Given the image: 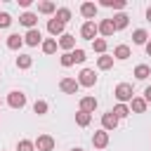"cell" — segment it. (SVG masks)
Wrapping results in <instances>:
<instances>
[{
    "mask_svg": "<svg viewBox=\"0 0 151 151\" xmlns=\"http://www.w3.org/2000/svg\"><path fill=\"white\" fill-rule=\"evenodd\" d=\"M113 94H116V99H118L120 104H125V101H132V99H134V90H132V85H127V83H120V85L113 90Z\"/></svg>",
    "mask_w": 151,
    "mask_h": 151,
    "instance_id": "6da1fadb",
    "label": "cell"
},
{
    "mask_svg": "<svg viewBox=\"0 0 151 151\" xmlns=\"http://www.w3.org/2000/svg\"><path fill=\"white\" fill-rule=\"evenodd\" d=\"M7 104H9L12 109H24V106H26V94L19 92V90H12V92L7 94Z\"/></svg>",
    "mask_w": 151,
    "mask_h": 151,
    "instance_id": "7a4b0ae2",
    "label": "cell"
},
{
    "mask_svg": "<svg viewBox=\"0 0 151 151\" xmlns=\"http://www.w3.org/2000/svg\"><path fill=\"white\" fill-rule=\"evenodd\" d=\"M99 33V26L94 24V21H85L83 24V28H80V35L85 38V40H92L94 42V35Z\"/></svg>",
    "mask_w": 151,
    "mask_h": 151,
    "instance_id": "3957f363",
    "label": "cell"
},
{
    "mask_svg": "<svg viewBox=\"0 0 151 151\" xmlns=\"http://www.w3.org/2000/svg\"><path fill=\"white\" fill-rule=\"evenodd\" d=\"M78 83H80L83 87H92V85L97 83L94 71H92V68H83V71H80V76H78Z\"/></svg>",
    "mask_w": 151,
    "mask_h": 151,
    "instance_id": "277c9868",
    "label": "cell"
},
{
    "mask_svg": "<svg viewBox=\"0 0 151 151\" xmlns=\"http://www.w3.org/2000/svg\"><path fill=\"white\" fill-rule=\"evenodd\" d=\"M92 144H94V149H106V144H109V132H106V130H97V132L92 134Z\"/></svg>",
    "mask_w": 151,
    "mask_h": 151,
    "instance_id": "5b68a950",
    "label": "cell"
},
{
    "mask_svg": "<svg viewBox=\"0 0 151 151\" xmlns=\"http://www.w3.org/2000/svg\"><path fill=\"white\" fill-rule=\"evenodd\" d=\"M35 149H38V151H52V149H54V139H52L50 134H40V137L35 139Z\"/></svg>",
    "mask_w": 151,
    "mask_h": 151,
    "instance_id": "8992f818",
    "label": "cell"
},
{
    "mask_svg": "<svg viewBox=\"0 0 151 151\" xmlns=\"http://www.w3.org/2000/svg\"><path fill=\"white\" fill-rule=\"evenodd\" d=\"M59 87H61V92H66V94H76L78 87H80V83L73 80V78H64V80L59 83Z\"/></svg>",
    "mask_w": 151,
    "mask_h": 151,
    "instance_id": "52a82bcc",
    "label": "cell"
},
{
    "mask_svg": "<svg viewBox=\"0 0 151 151\" xmlns=\"http://www.w3.org/2000/svg\"><path fill=\"white\" fill-rule=\"evenodd\" d=\"M116 127H118V118L113 116V111L104 113V116H101V130L109 132V130H116Z\"/></svg>",
    "mask_w": 151,
    "mask_h": 151,
    "instance_id": "ba28073f",
    "label": "cell"
},
{
    "mask_svg": "<svg viewBox=\"0 0 151 151\" xmlns=\"http://www.w3.org/2000/svg\"><path fill=\"white\" fill-rule=\"evenodd\" d=\"M24 42H26V45H31V47L40 45V42H42V35H40V31H38V28H31V31L24 35Z\"/></svg>",
    "mask_w": 151,
    "mask_h": 151,
    "instance_id": "9c48e42d",
    "label": "cell"
},
{
    "mask_svg": "<svg viewBox=\"0 0 151 151\" xmlns=\"http://www.w3.org/2000/svg\"><path fill=\"white\" fill-rule=\"evenodd\" d=\"M97 26H99V33H101V35H106V38L116 33V26H113V19H101V21H99Z\"/></svg>",
    "mask_w": 151,
    "mask_h": 151,
    "instance_id": "30bf717a",
    "label": "cell"
},
{
    "mask_svg": "<svg viewBox=\"0 0 151 151\" xmlns=\"http://www.w3.org/2000/svg\"><path fill=\"white\" fill-rule=\"evenodd\" d=\"M64 21H59V19H50L47 21V31L52 33V35H64Z\"/></svg>",
    "mask_w": 151,
    "mask_h": 151,
    "instance_id": "8fae6325",
    "label": "cell"
},
{
    "mask_svg": "<svg viewBox=\"0 0 151 151\" xmlns=\"http://www.w3.org/2000/svg\"><path fill=\"white\" fill-rule=\"evenodd\" d=\"M19 21H21L24 26H28V31H31V28H35V24H38V14H33V12H24V14L19 17Z\"/></svg>",
    "mask_w": 151,
    "mask_h": 151,
    "instance_id": "7c38bea8",
    "label": "cell"
},
{
    "mask_svg": "<svg viewBox=\"0 0 151 151\" xmlns=\"http://www.w3.org/2000/svg\"><path fill=\"white\" fill-rule=\"evenodd\" d=\"M80 14H83L85 19H94V14H97V5H94V2H83V5H80Z\"/></svg>",
    "mask_w": 151,
    "mask_h": 151,
    "instance_id": "4fadbf2b",
    "label": "cell"
},
{
    "mask_svg": "<svg viewBox=\"0 0 151 151\" xmlns=\"http://www.w3.org/2000/svg\"><path fill=\"white\" fill-rule=\"evenodd\" d=\"M94 109H97V99H94V97H83V99H80V111L92 113Z\"/></svg>",
    "mask_w": 151,
    "mask_h": 151,
    "instance_id": "5bb4252c",
    "label": "cell"
},
{
    "mask_svg": "<svg viewBox=\"0 0 151 151\" xmlns=\"http://www.w3.org/2000/svg\"><path fill=\"white\" fill-rule=\"evenodd\" d=\"M59 47H61V50H73V47H76V38H73L71 33H64V35L59 38Z\"/></svg>",
    "mask_w": 151,
    "mask_h": 151,
    "instance_id": "9a60e30c",
    "label": "cell"
},
{
    "mask_svg": "<svg viewBox=\"0 0 151 151\" xmlns=\"http://www.w3.org/2000/svg\"><path fill=\"white\" fill-rule=\"evenodd\" d=\"M24 45V38L19 35V33H12V35H7V47L9 50H19Z\"/></svg>",
    "mask_w": 151,
    "mask_h": 151,
    "instance_id": "2e32d148",
    "label": "cell"
},
{
    "mask_svg": "<svg viewBox=\"0 0 151 151\" xmlns=\"http://www.w3.org/2000/svg\"><path fill=\"white\" fill-rule=\"evenodd\" d=\"M127 21H130V17H127L125 12H120V14H116V17H113V26H116V31H120V28H125V26H127Z\"/></svg>",
    "mask_w": 151,
    "mask_h": 151,
    "instance_id": "e0dca14e",
    "label": "cell"
},
{
    "mask_svg": "<svg viewBox=\"0 0 151 151\" xmlns=\"http://www.w3.org/2000/svg\"><path fill=\"white\" fill-rule=\"evenodd\" d=\"M57 47H59V42H57L54 38L42 40V52H45V54H54V52H57Z\"/></svg>",
    "mask_w": 151,
    "mask_h": 151,
    "instance_id": "ac0fdd59",
    "label": "cell"
},
{
    "mask_svg": "<svg viewBox=\"0 0 151 151\" xmlns=\"http://www.w3.org/2000/svg\"><path fill=\"white\" fill-rule=\"evenodd\" d=\"M149 76H151V68H149L146 64H139V66L134 68V78H137V80H146Z\"/></svg>",
    "mask_w": 151,
    "mask_h": 151,
    "instance_id": "d6986e66",
    "label": "cell"
},
{
    "mask_svg": "<svg viewBox=\"0 0 151 151\" xmlns=\"http://www.w3.org/2000/svg\"><path fill=\"white\" fill-rule=\"evenodd\" d=\"M146 38H149V35H146L144 28H137V31L132 33V42H134V45H146Z\"/></svg>",
    "mask_w": 151,
    "mask_h": 151,
    "instance_id": "ffe728a7",
    "label": "cell"
},
{
    "mask_svg": "<svg viewBox=\"0 0 151 151\" xmlns=\"http://www.w3.org/2000/svg\"><path fill=\"white\" fill-rule=\"evenodd\" d=\"M113 57L120 59V61H125V59L130 57V47H127V45H118V47L113 50Z\"/></svg>",
    "mask_w": 151,
    "mask_h": 151,
    "instance_id": "44dd1931",
    "label": "cell"
},
{
    "mask_svg": "<svg viewBox=\"0 0 151 151\" xmlns=\"http://www.w3.org/2000/svg\"><path fill=\"white\" fill-rule=\"evenodd\" d=\"M97 66H99L101 71H109V68L113 66V57H109V54H101V57L97 59Z\"/></svg>",
    "mask_w": 151,
    "mask_h": 151,
    "instance_id": "7402d4cb",
    "label": "cell"
},
{
    "mask_svg": "<svg viewBox=\"0 0 151 151\" xmlns=\"http://www.w3.org/2000/svg\"><path fill=\"white\" fill-rule=\"evenodd\" d=\"M132 111L134 113H144L146 111V99L144 97H134L132 99Z\"/></svg>",
    "mask_w": 151,
    "mask_h": 151,
    "instance_id": "603a6c76",
    "label": "cell"
},
{
    "mask_svg": "<svg viewBox=\"0 0 151 151\" xmlns=\"http://www.w3.org/2000/svg\"><path fill=\"white\" fill-rule=\"evenodd\" d=\"M38 12H40V14H52V12H57V5L50 2V0H45V2L38 5Z\"/></svg>",
    "mask_w": 151,
    "mask_h": 151,
    "instance_id": "cb8c5ba5",
    "label": "cell"
},
{
    "mask_svg": "<svg viewBox=\"0 0 151 151\" xmlns=\"http://www.w3.org/2000/svg\"><path fill=\"white\" fill-rule=\"evenodd\" d=\"M31 64H33L31 54H19V57H17V66H19V68H31Z\"/></svg>",
    "mask_w": 151,
    "mask_h": 151,
    "instance_id": "d4e9b609",
    "label": "cell"
},
{
    "mask_svg": "<svg viewBox=\"0 0 151 151\" xmlns=\"http://www.w3.org/2000/svg\"><path fill=\"white\" fill-rule=\"evenodd\" d=\"M113 116L120 120V118H127L130 116V109L125 106V104H118V106H113Z\"/></svg>",
    "mask_w": 151,
    "mask_h": 151,
    "instance_id": "484cf974",
    "label": "cell"
},
{
    "mask_svg": "<svg viewBox=\"0 0 151 151\" xmlns=\"http://www.w3.org/2000/svg\"><path fill=\"white\" fill-rule=\"evenodd\" d=\"M90 120H92V118H90V113H85V111H78V113H76V123H78L80 127L90 125Z\"/></svg>",
    "mask_w": 151,
    "mask_h": 151,
    "instance_id": "4316f807",
    "label": "cell"
},
{
    "mask_svg": "<svg viewBox=\"0 0 151 151\" xmlns=\"http://www.w3.org/2000/svg\"><path fill=\"white\" fill-rule=\"evenodd\" d=\"M17 151H35V142H31V139H21V142L17 144Z\"/></svg>",
    "mask_w": 151,
    "mask_h": 151,
    "instance_id": "83f0119b",
    "label": "cell"
},
{
    "mask_svg": "<svg viewBox=\"0 0 151 151\" xmlns=\"http://www.w3.org/2000/svg\"><path fill=\"white\" fill-rule=\"evenodd\" d=\"M54 19H59V21H64V24H66V21L71 19V9H68V7H59V9H57V17H54Z\"/></svg>",
    "mask_w": 151,
    "mask_h": 151,
    "instance_id": "f1b7e54d",
    "label": "cell"
},
{
    "mask_svg": "<svg viewBox=\"0 0 151 151\" xmlns=\"http://www.w3.org/2000/svg\"><path fill=\"white\" fill-rule=\"evenodd\" d=\"M47 109H50V106H47V101H42V99H38V101L33 104V111H35L38 116H45V113H47Z\"/></svg>",
    "mask_w": 151,
    "mask_h": 151,
    "instance_id": "f546056e",
    "label": "cell"
},
{
    "mask_svg": "<svg viewBox=\"0 0 151 151\" xmlns=\"http://www.w3.org/2000/svg\"><path fill=\"white\" fill-rule=\"evenodd\" d=\"M104 7H113V9H123L125 7V0H101Z\"/></svg>",
    "mask_w": 151,
    "mask_h": 151,
    "instance_id": "4dcf8cb0",
    "label": "cell"
},
{
    "mask_svg": "<svg viewBox=\"0 0 151 151\" xmlns=\"http://www.w3.org/2000/svg\"><path fill=\"white\" fill-rule=\"evenodd\" d=\"M59 64H61V66H73V64H76L73 52H64V54H61V59H59Z\"/></svg>",
    "mask_w": 151,
    "mask_h": 151,
    "instance_id": "1f68e13d",
    "label": "cell"
},
{
    "mask_svg": "<svg viewBox=\"0 0 151 151\" xmlns=\"http://www.w3.org/2000/svg\"><path fill=\"white\" fill-rule=\"evenodd\" d=\"M92 47H94V52L104 54V52H106V40H104V38H97V40L92 42Z\"/></svg>",
    "mask_w": 151,
    "mask_h": 151,
    "instance_id": "d6a6232c",
    "label": "cell"
},
{
    "mask_svg": "<svg viewBox=\"0 0 151 151\" xmlns=\"http://www.w3.org/2000/svg\"><path fill=\"white\" fill-rule=\"evenodd\" d=\"M9 24H12V17L7 12H0V28H7Z\"/></svg>",
    "mask_w": 151,
    "mask_h": 151,
    "instance_id": "836d02e7",
    "label": "cell"
},
{
    "mask_svg": "<svg viewBox=\"0 0 151 151\" xmlns=\"http://www.w3.org/2000/svg\"><path fill=\"white\" fill-rule=\"evenodd\" d=\"M73 59L80 64V61H85V50H73Z\"/></svg>",
    "mask_w": 151,
    "mask_h": 151,
    "instance_id": "e575fe53",
    "label": "cell"
},
{
    "mask_svg": "<svg viewBox=\"0 0 151 151\" xmlns=\"http://www.w3.org/2000/svg\"><path fill=\"white\" fill-rule=\"evenodd\" d=\"M144 99H146V104H151V85L144 90Z\"/></svg>",
    "mask_w": 151,
    "mask_h": 151,
    "instance_id": "d590c367",
    "label": "cell"
},
{
    "mask_svg": "<svg viewBox=\"0 0 151 151\" xmlns=\"http://www.w3.org/2000/svg\"><path fill=\"white\" fill-rule=\"evenodd\" d=\"M146 54L151 57V42H146Z\"/></svg>",
    "mask_w": 151,
    "mask_h": 151,
    "instance_id": "8d00e7d4",
    "label": "cell"
},
{
    "mask_svg": "<svg viewBox=\"0 0 151 151\" xmlns=\"http://www.w3.org/2000/svg\"><path fill=\"white\" fill-rule=\"evenodd\" d=\"M146 19H149V21H151V7H149V9H146Z\"/></svg>",
    "mask_w": 151,
    "mask_h": 151,
    "instance_id": "74e56055",
    "label": "cell"
},
{
    "mask_svg": "<svg viewBox=\"0 0 151 151\" xmlns=\"http://www.w3.org/2000/svg\"><path fill=\"white\" fill-rule=\"evenodd\" d=\"M73 151H83V149H73Z\"/></svg>",
    "mask_w": 151,
    "mask_h": 151,
    "instance_id": "f35d334b",
    "label": "cell"
},
{
    "mask_svg": "<svg viewBox=\"0 0 151 151\" xmlns=\"http://www.w3.org/2000/svg\"><path fill=\"white\" fill-rule=\"evenodd\" d=\"M0 104H2V101H0Z\"/></svg>",
    "mask_w": 151,
    "mask_h": 151,
    "instance_id": "ab89813d",
    "label": "cell"
}]
</instances>
